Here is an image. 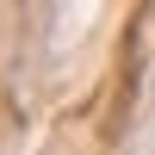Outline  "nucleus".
Here are the masks:
<instances>
[]
</instances>
